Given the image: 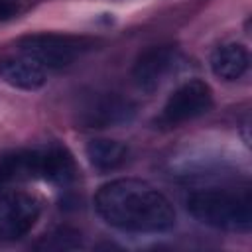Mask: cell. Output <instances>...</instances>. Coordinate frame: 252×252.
<instances>
[{
	"mask_svg": "<svg viewBox=\"0 0 252 252\" xmlns=\"http://www.w3.org/2000/svg\"><path fill=\"white\" fill-rule=\"evenodd\" d=\"M94 45L93 39L67 33H32L18 41L24 57L32 59L43 69H61L83 57Z\"/></svg>",
	"mask_w": 252,
	"mask_h": 252,
	"instance_id": "3957f363",
	"label": "cell"
},
{
	"mask_svg": "<svg viewBox=\"0 0 252 252\" xmlns=\"http://www.w3.org/2000/svg\"><path fill=\"white\" fill-rule=\"evenodd\" d=\"M41 203L35 195L6 189L0 191V242H12L26 236L37 222Z\"/></svg>",
	"mask_w": 252,
	"mask_h": 252,
	"instance_id": "277c9868",
	"label": "cell"
},
{
	"mask_svg": "<svg viewBox=\"0 0 252 252\" xmlns=\"http://www.w3.org/2000/svg\"><path fill=\"white\" fill-rule=\"evenodd\" d=\"M0 79L22 91H37L45 85V69L28 57H6L0 61Z\"/></svg>",
	"mask_w": 252,
	"mask_h": 252,
	"instance_id": "ba28073f",
	"label": "cell"
},
{
	"mask_svg": "<svg viewBox=\"0 0 252 252\" xmlns=\"http://www.w3.org/2000/svg\"><path fill=\"white\" fill-rule=\"evenodd\" d=\"M87 158L91 165L96 167L98 171H112V169H118L126 161L128 148L118 140L98 138L87 144Z\"/></svg>",
	"mask_w": 252,
	"mask_h": 252,
	"instance_id": "7c38bea8",
	"label": "cell"
},
{
	"mask_svg": "<svg viewBox=\"0 0 252 252\" xmlns=\"http://www.w3.org/2000/svg\"><path fill=\"white\" fill-rule=\"evenodd\" d=\"M77 175V165L73 156L61 148V146H51L47 150H39V177L65 185L71 183Z\"/></svg>",
	"mask_w": 252,
	"mask_h": 252,
	"instance_id": "30bf717a",
	"label": "cell"
},
{
	"mask_svg": "<svg viewBox=\"0 0 252 252\" xmlns=\"http://www.w3.org/2000/svg\"><path fill=\"white\" fill-rule=\"evenodd\" d=\"M250 65V57L244 45L240 43H226L213 51L211 55V69L219 79L236 81L246 73Z\"/></svg>",
	"mask_w": 252,
	"mask_h": 252,
	"instance_id": "8fae6325",
	"label": "cell"
},
{
	"mask_svg": "<svg viewBox=\"0 0 252 252\" xmlns=\"http://www.w3.org/2000/svg\"><path fill=\"white\" fill-rule=\"evenodd\" d=\"M179 53L171 45H156L146 49L134 63L132 79L142 93H156L177 69Z\"/></svg>",
	"mask_w": 252,
	"mask_h": 252,
	"instance_id": "52a82bcc",
	"label": "cell"
},
{
	"mask_svg": "<svg viewBox=\"0 0 252 252\" xmlns=\"http://www.w3.org/2000/svg\"><path fill=\"white\" fill-rule=\"evenodd\" d=\"M187 211L199 222L219 230L246 232L252 226V201L248 191L199 189L187 197Z\"/></svg>",
	"mask_w": 252,
	"mask_h": 252,
	"instance_id": "7a4b0ae2",
	"label": "cell"
},
{
	"mask_svg": "<svg viewBox=\"0 0 252 252\" xmlns=\"http://www.w3.org/2000/svg\"><path fill=\"white\" fill-rule=\"evenodd\" d=\"M213 106V91L205 81L193 79L177 87L163 104L161 122L167 126H177L181 122L203 116Z\"/></svg>",
	"mask_w": 252,
	"mask_h": 252,
	"instance_id": "5b68a950",
	"label": "cell"
},
{
	"mask_svg": "<svg viewBox=\"0 0 252 252\" xmlns=\"http://www.w3.org/2000/svg\"><path fill=\"white\" fill-rule=\"evenodd\" d=\"M81 244V238L75 230L69 228H59L53 234H49L43 242L37 244V248H51V250H67V248H77Z\"/></svg>",
	"mask_w": 252,
	"mask_h": 252,
	"instance_id": "4fadbf2b",
	"label": "cell"
},
{
	"mask_svg": "<svg viewBox=\"0 0 252 252\" xmlns=\"http://www.w3.org/2000/svg\"><path fill=\"white\" fill-rule=\"evenodd\" d=\"M14 14V0H0V18H8Z\"/></svg>",
	"mask_w": 252,
	"mask_h": 252,
	"instance_id": "5bb4252c",
	"label": "cell"
},
{
	"mask_svg": "<svg viewBox=\"0 0 252 252\" xmlns=\"http://www.w3.org/2000/svg\"><path fill=\"white\" fill-rule=\"evenodd\" d=\"M39 177V150H18L0 156V185Z\"/></svg>",
	"mask_w": 252,
	"mask_h": 252,
	"instance_id": "9c48e42d",
	"label": "cell"
},
{
	"mask_svg": "<svg viewBox=\"0 0 252 252\" xmlns=\"http://www.w3.org/2000/svg\"><path fill=\"white\" fill-rule=\"evenodd\" d=\"M96 213L126 232H165L175 224L171 201L140 179H114L94 195Z\"/></svg>",
	"mask_w": 252,
	"mask_h": 252,
	"instance_id": "6da1fadb",
	"label": "cell"
},
{
	"mask_svg": "<svg viewBox=\"0 0 252 252\" xmlns=\"http://www.w3.org/2000/svg\"><path fill=\"white\" fill-rule=\"evenodd\" d=\"M136 114L132 100L114 93H100L89 96L77 112L79 124L85 128H114L128 124Z\"/></svg>",
	"mask_w": 252,
	"mask_h": 252,
	"instance_id": "8992f818",
	"label": "cell"
}]
</instances>
